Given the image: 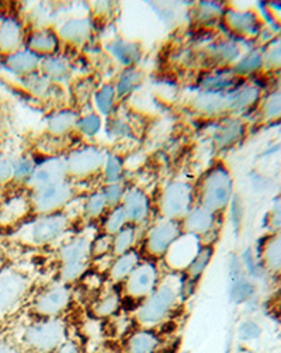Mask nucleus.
Here are the masks:
<instances>
[{"label": "nucleus", "instance_id": "obj_30", "mask_svg": "<svg viewBox=\"0 0 281 353\" xmlns=\"http://www.w3.org/2000/svg\"><path fill=\"white\" fill-rule=\"evenodd\" d=\"M144 81V74L140 72L139 69L134 68H127L124 72L120 75L114 89L117 93V97H124L132 93L140 83Z\"/></svg>", "mask_w": 281, "mask_h": 353}, {"label": "nucleus", "instance_id": "obj_34", "mask_svg": "<svg viewBox=\"0 0 281 353\" xmlns=\"http://www.w3.org/2000/svg\"><path fill=\"white\" fill-rule=\"evenodd\" d=\"M240 128L242 127L239 125L238 121H231V123L222 125L214 137V144L217 145V148L224 150V148L232 145L236 141V138L240 135Z\"/></svg>", "mask_w": 281, "mask_h": 353}, {"label": "nucleus", "instance_id": "obj_4", "mask_svg": "<svg viewBox=\"0 0 281 353\" xmlns=\"http://www.w3.org/2000/svg\"><path fill=\"white\" fill-rule=\"evenodd\" d=\"M92 241L87 235H76L58 250L59 281L66 285L79 280L92 263Z\"/></svg>", "mask_w": 281, "mask_h": 353}, {"label": "nucleus", "instance_id": "obj_28", "mask_svg": "<svg viewBox=\"0 0 281 353\" xmlns=\"http://www.w3.org/2000/svg\"><path fill=\"white\" fill-rule=\"evenodd\" d=\"M100 221H101V232L112 236L116 235L118 231H121L127 224H129L121 204L109 208L107 213L103 216Z\"/></svg>", "mask_w": 281, "mask_h": 353}, {"label": "nucleus", "instance_id": "obj_23", "mask_svg": "<svg viewBox=\"0 0 281 353\" xmlns=\"http://www.w3.org/2000/svg\"><path fill=\"white\" fill-rule=\"evenodd\" d=\"M121 293L116 289H110L100 293L90 305L93 316L100 320L113 319L121 308Z\"/></svg>", "mask_w": 281, "mask_h": 353}, {"label": "nucleus", "instance_id": "obj_16", "mask_svg": "<svg viewBox=\"0 0 281 353\" xmlns=\"http://www.w3.org/2000/svg\"><path fill=\"white\" fill-rule=\"evenodd\" d=\"M59 35L51 27H28L24 48L41 59L55 57L59 51Z\"/></svg>", "mask_w": 281, "mask_h": 353}, {"label": "nucleus", "instance_id": "obj_9", "mask_svg": "<svg viewBox=\"0 0 281 353\" xmlns=\"http://www.w3.org/2000/svg\"><path fill=\"white\" fill-rule=\"evenodd\" d=\"M180 221L159 219L148 227L143 235V250L145 259L156 261L165 258L170 246L182 236Z\"/></svg>", "mask_w": 281, "mask_h": 353}, {"label": "nucleus", "instance_id": "obj_1", "mask_svg": "<svg viewBox=\"0 0 281 353\" xmlns=\"http://www.w3.org/2000/svg\"><path fill=\"white\" fill-rule=\"evenodd\" d=\"M183 286L185 281L178 286L173 281L160 280L159 286L136 305L134 311L135 323L140 328H156L162 325L178 308L183 296Z\"/></svg>", "mask_w": 281, "mask_h": 353}, {"label": "nucleus", "instance_id": "obj_15", "mask_svg": "<svg viewBox=\"0 0 281 353\" xmlns=\"http://www.w3.org/2000/svg\"><path fill=\"white\" fill-rule=\"evenodd\" d=\"M63 181H67L66 159L62 157H51L43 162H37L25 185V189L34 190Z\"/></svg>", "mask_w": 281, "mask_h": 353}, {"label": "nucleus", "instance_id": "obj_39", "mask_svg": "<svg viewBox=\"0 0 281 353\" xmlns=\"http://www.w3.org/2000/svg\"><path fill=\"white\" fill-rule=\"evenodd\" d=\"M262 328L255 321H243L238 328V336L243 342H251L259 339Z\"/></svg>", "mask_w": 281, "mask_h": 353}, {"label": "nucleus", "instance_id": "obj_17", "mask_svg": "<svg viewBox=\"0 0 281 353\" xmlns=\"http://www.w3.org/2000/svg\"><path fill=\"white\" fill-rule=\"evenodd\" d=\"M183 234L196 236L201 241V243L207 245V238L213 235L217 228V214L211 213V211L194 205L187 216L180 221Z\"/></svg>", "mask_w": 281, "mask_h": 353}, {"label": "nucleus", "instance_id": "obj_29", "mask_svg": "<svg viewBox=\"0 0 281 353\" xmlns=\"http://www.w3.org/2000/svg\"><path fill=\"white\" fill-rule=\"evenodd\" d=\"M107 210H109V204L105 201L101 190H96L85 199L83 216L90 221L101 220L103 216L107 213Z\"/></svg>", "mask_w": 281, "mask_h": 353}, {"label": "nucleus", "instance_id": "obj_11", "mask_svg": "<svg viewBox=\"0 0 281 353\" xmlns=\"http://www.w3.org/2000/svg\"><path fill=\"white\" fill-rule=\"evenodd\" d=\"M160 283V272L155 261L144 259L134 269V272L125 279L121 286V296L127 299L143 301L145 300Z\"/></svg>", "mask_w": 281, "mask_h": 353}, {"label": "nucleus", "instance_id": "obj_18", "mask_svg": "<svg viewBox=\"0 0 281 353\" xmlns=\"http://www.w3.org/2000/svg\"><path fill=\"white\" fill-rule=\"evenodd\" d=\"M41 61L43 59L40 57L23 48L14 54L0 58V65H2V68L8 70V72L14 75L17 79H23L25 77L39 72Z\"/></svg>", "mask_w": 281, "mask_h": 353}, {"label": "nucleus", "instance_id": "obj_44", "mask_svg": "<svg viewBox=\"0 0 281 353\" xmlns=\"http://www.w3.org/2000/svg\"><path fill=\"white\" fill-rule=\"evenodd\" d=\"M2 144H3V137H2V125H0V150H2Z\"/></svg>", "mask_w": 281, "mask_h": 353}, {"label": "nucleus", "instance_id": "obj_21", "mask_svg": "<svg viewBox=\"0 0 281 353\" xmlns=\"http://www.w3.org/2000/svg\"><path fill=\"white\" fill-rule=\"evenodd\" d=\"M143 254L136 250H132L127 254L113 258L110 265L107 266V279L113 286L123 285L125 279L134 272V269L143 261Z\"/></svg>", "mask_w": 281, "mask_h": 353}, {"label": "nucleus", "instance_id": "obj_40", "mask_svg": "<svg viewBox=\"0 0 281 353\" xmlns=\"http://www.w3.org/2000/svg\"><path fill=\"white\" fill-rule=\"evenodd\" d=\"M13 179V158L0 152V186L6 188Z\"/></svg>", "mask_w": 281, "mask_h": 353}, {"label": "nucleus", "instance_id": "obj_35", "mask_svg": "<svg viewBox=\"0 0 281 353\" xmlns=\"http://www.w3.org/2000/svg\"><path fill=\"white\" fill-rule=\"evenodd\" d=\"M103 181L104 185H112V183H120L123 178V163L117 155H107L105 159L103 172Z\"/></svg>", "mask_w": 281, "mask_h": 353}, {"label": "nucleus", "instance_id": "obj_5", "mask_svg": "<svg viewBox=\"0 0 281 353\" xmlns=\"http://www.w3.org/2000/svg\"><path fill=\"white\" fill-rule=\"evenodd\" d=\"M72 225L70 217L63 211L45 216H34L16 230L17 236L30 245L44 246L61 239Z\"/></svg>", "mask_w": 281, "mask_h": 353}, {"label": "nucleus", "instance_id": "obj_26", "mask_svg": "<svg viewBox=\"0 0 281 353\" xmlns=\"http://www.w3.org/2000/svg\"><path fill=\"white\" fill-rule=\"evenodd\" d=\"M139 239H140V228L132 224H127L121 231L113 235V251H112L113 258L135 250Z\"/></svg>", "mask_w": 281, "mask_h": 353}, {"label": "nucleus", "instance_id": "obj_36", "mask_svg": "<svg viewBox=\"0 0 281 353\" xmlns=\"http://www.w3.org/2000/svg\"><path fill=\"white\" fill-rule=\"evenodd\" d=\"M113 236L104 232L97 234L92 241V259H103L112 255ZM113 256V255H112Z\"/></svg>", "mask_w": 281, "mask_h": 353}, {"label": "nucleus", "instance_id": "obj_37", "mask_svg": "<svg viewBox=\"0 0 281 353\" xmlns=\"http://www.w3.org/2000/svg\"><path fill=\"white\" fill-rule=\"evenodd\" d=\"M101 125L100 116L97 113H89L86 116L79 117L76 124V131H79L85 137H93L98 132Z\"/></svg>", "mask_w": 281, "mask_h": 353}, {"label": "nucleus", "instance_id": "obj_41", "mask_svg": "<svg viewBox=\"0 0 281 353\" xmlns=\"http://www.w3.org/2000/svg\"><path fill=\"white\" fill-rule=\"evenodd\" d=\"M23 347L20 342L16 339L8 336V335H0V353H21Z\"/></svg>", "mask_w": 281, "mask_h": 353}, {"label": "nucleus", "instance_id": "obj_14", "mask_svg": "<svg viewBox=\"0 0 281 353\" xmlns=\"http://www.w3.org/2000/svg\"><path fill=\"white\" fill-rule=\"evenodd\" d=\"M121 207L125 211L128 223L139 228L149 223L154 210L151 197L139 186H125Z\"/></svg>", "mask_w": 281, "mask_h": 353}, {"label": "nucleus", "instance_id": "obj_6", "mask_svg": "<svg viewBox=\"0 0 281 353\" xmlns=\"http://www.w3.org/2000/svg\"><path fill=\"white\" fill-rule=\"evenodd\" d=\"M76 188L74 182L63 181L40 189L28 190L30 203L34 216L59 213L75 199Z\"/></svg>", "mask_w": 281, "mask_h": 353}, {"label": "nucleus", "instance_id": "obj_12", "mask_svg": "<svg viewBox=\"0 0 281 353\" xmlns=\"http://www.w3.org/2000/svg\"><path fill=\"white\" fill-rule=\"evenodd\" d=\"M31 279L27 273L6 268L0 272V315L16 310L31 292Z\"/></svg>", "mask_w": 281, "mask_h": 353}, {"label": "nucleus", "instance_id": "obj_32", "mask_svg": "<svg viewBox=\"0 0 281 353\" xmlns=\"http://www.w3.org/2000/svg\"><path fill=\"white\" fill-rule=\"evenodd\" d=\"M94 100H96V108L98 112L104 116H110L114 110L116 100H117V93L113 85H103L98 88L94 93Z\"/></svg>", "mask_w": 281, "mask_h": 353}, {"label": "nucleus", "instance_id": "obj_38", "mask_svg": "<svg viewBox=\"0 0 281 353\" xmlns=\"http://www.w3.org/2000/svg\"><path fill=\"white\" fill-rule=\"evenodd\" d=\"M100 190L103 192L104 199H105V201H107V204H109V208H112V207H116V205L121 204L125 186L120 182V183L104 185Z\"/></svg>", "mask_w": 281, "mask_h": 353}, {"label": "nucleus", "instance_id": "obj_3", "mask_svg": "<svg viewBox=\"0 0 281 353\" xmlns=\"http://www.w3.org/2000/svg\"><path fill=\"white\" fill-rule=\"evenodd\" d=\"M67 339V325L62 316L37 319L21 331L20 345L28 353H54Z\"/></svg>", "mask_w": 281, "mask_h": 353}, {"label": "nucleus", "instance_id": "obj_27", "mask_svg": "<svg viewBox=\"0 0 281 353\" xmlns=\"http://www.w3.org/2000/svg\"><path fill=\"white\" fill-rule=\"evenodd\" d=\"M213 256H214V246L202 243L201 248L198 250V252L193 258V261L183 270L186 280L190 281V283H194V281H197L202 276L205 269L208 268L209 262L213 261Z\"/></svg>", "mask_w": 281, "mask_h": 353}, {"label": "nucleus", "instance_id": "obj_25", "mask_svg": "<svg viewBox=\"0 0 281 353\" xmlns=\"http://www.w3.org/2000/svg\"><path fill=\"white\" fill-rule=\"evenodd\" d=\"M70 72H72L70 63L58 55L44 58L40 65V74L52 83L66 81L70 77Z\"/></svg>", "mask_w": 281, "mask_h": 353}, {"label": "nucleus", "instance_id": "obj_8", "mask_svg": "<svg viewBox=\"0 0 281 353\" xmlns=\"http://www.w3.org/2000/svg\"><path fill=\"white\" fill-rule=\"evenodd\" d=\"M34 217L25 188L6 186L0 199V230H17Z\"/></svg>", "mask_w": 281, "mask_h": 353}, {"label": "nucleus", "instance_id": "obj_43", "mask_svg": "<svg viewBox=\"0 0 281 353\" xmlns=\"http://www.w3.org/2000/svg\"><path fill=\"white\" fill-rule=\"evenodd\" d=\"M6 268H9V258L3 251H0V272L5 270Z\"/></svg>", "mask_w": 281, "mask_h": 353}, {"label": "nucleus", "instance_id": "obj_2", "mask_svg": "<svg viewBox=\"0 0 281 353\" xmlns=\"http://www.w3.org/2000/svg\"><path fill=\"white\" fill-rule=\"evenodd\" d=\"M232 197V179L222 163H216L201 174L194 185L196 205L220 214L228 207Z\"/></svg>", "mask_w": 281, "mask_h": 353}, {"label": "nucleus", "instance_id": "obj_13", "mask_svg": "<svg viewBox=\"0 0 281 353\" xmlns=\"http://www.w3.org/2000/svg\"><path fill=\"white\" fill-rule=\"evenodd\" d=\"M65 159L67 166V179L85 181L96 174H101L107 154L97 147L86 145L83 148L74 150Z\"/></svg>", "mask_w": 281, "mask_h": 353}, {"label": "nucleus", "instance_id": "obj_31", "mask_svg": "<svg viewBox=\"0 0 281 353\" xmlns=\"http://www.w3.org/2000/svg\"><path fill=\"white\" fill-rule=\"evenodd\" d=\"M113 55L127 68H134L140 57V50L134 43L129 41H116L110 46Z\"/></svg>", "mask_w": 281, "mask_h": 353}, {"label": "nucleus", "instance_id": "obj_42", "mask_svg": "<svg viewBox=\"0 0 281 353\" xmlns=\"http://www.w3.org/2000/svg\"><path fill=\"white\" fill-rule=\"evenodd\" d=\"M54 353H82V347L76 341L66 339L62 345H59Z\"/></svg>", "mask_w": 281, "mask_h": 353}, {"label": "nucleus", "instance_id": "obj_24", "mask_svg": "<svg viewBox=\"0 0 281 353\" xmlns=\"http://www.w3.org/2000/svg\"><path fill=\"white\" fill-rule=\"evenodd\" d=\"M79 116L75 110L65 109V110H58L52 113L51 117H48L47 123V132L51 137H66L69 132H72L76 130Z\"/></svg>", "mask_w": 281, "mask_h": 353}, {"label": "nucleus", "instance_id": "obj_19", "mask_svg": "<svg viewBox=\"0 0 281 353\" xmlns=\"http://www.w3.org/2000/svg\"><path fill=\"white\" fill-rule=\"evenodd\" d=\"M190 108L198 116L216 117L231 109V97L224 93L204 92L191 100Z\"/></svg>", "mask_w": 281, "mask_h": 353}, {"label": "nucleus", "instance_id": "obj_20", "mask_svg": "<svg viewBox=\"0 0 281 353\" xmlns=\"http://www.w3.org/2000/svg\"><path fill=\"white\" fill-rule=\"evenodd\" d=\"M162 338L155 328H139L125 339V353H160Z\"/></svg>", "mask_w": 281, "mask_h": 353}, {"label": "nucleus", "instance_id": "obj_10", "mask_svg": "<svg viewBox=\"0 0 281 353\" xmlns=\"http://www.w3.org/2000/svg\"><path fill=\"white\" fill-rule=\"evenodd\" d=\"M70 303H72V289L69 285L58 281L34 294L30 310L37 319H56L69 308Z\"/></svg>", "mask_w": 281, "mask_h": 353}, {"label": "nucleus", "instance_id": "obj_33", "mask_svg": "<svg viewBox=\"0 0 281 353\" xmlns=\"http://www.w3.org/2000/svg\"><path fill=\"white\" fill-rule=\"evenodd\" d=\"M263 261L273 270H281V234L273 236L263 250Z\"/></svg>", "mask_w": 281, "mask_h": 353}, {"label": "nucleus", "instance_id": "obj_22", "mask_svg": "<svg viewBox=\"0 0 281 353\" xmlns=\"http://www.w3.org/2000/svg\"><path fill=\"white\" fill-rule=\"evenodd\" d=\"M92 23L87 19H70L58 31L59 40L70 46L85 44L92 34Z\"/></svg>", "mask_w": 281, "mask_h": 353}, {"label": "nucleus", "instance_id": "obj_7", "mask_svg": "<svg viewBox=\"0 0 281 353\" xmlns=\"http://www.w3.org/2000/svg\"><path fill=\"white\" fill-rule=\"evenodd\" d=\"M194 205V186L183 181H173L163 188L158 208L162 219L182 221Z\"/></svg>", "mask_w": 281, "mask_h": 353}]
</instances>
